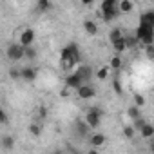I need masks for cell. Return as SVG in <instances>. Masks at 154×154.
Returning <instances> with one entry per match:
<instances>
[{
    "label": "cell",
    "mask_w": 154,
    "mask_h": 154,
    "mask_svg": "<svg viewBox=\"0 0 154 154\" xmlns=\"http://www.w3.org/2000/svg\"><path fill=\"white\" fill-rule=\"evenodd\" d=\"M82 60V54H80V49L76 44H69L62 49L60 53V63H62V69L63 71H74V65Z\"/></svg>",
    "instance_id": "1"
},
{
    "label": "cell",
    "mask_w": 154,
    "mask_h": 154,
    "mask_svg": "<svg viewBox=\"0 0 154 154\" xmlns=\"http://www.w3.org/2000/svg\"><path fill=\"white\" fill-rule=\"evenodd\" d=\"M102 116H103V112H102L98 107H93V109H89V111L85 112L84 122L89 125V129H98V127L102 125Z\"/></svg>",
    "instance_id": "2"
},
{
    "label": "cell",
    "mask_w": 154,
    "mask_h": 154,
    "mask_svg": "<svg viewBox=\"0 0 154 154\" xmlns=\"http://www.w3.org/2000/svg\"><path fill=\"white\" fill-rule=\"evenodd\" d=\"M6 54L11 62H18V60H24L26 58V47L20 45L18 42L17 44H9L8 49H6Z\"/></svg>",
    "instance_id": "3"
},
{
    "label": "cell",
    "mask_w": 154,
    "mask_h": 154,
    "mask_svg": "<svg viewBox=\"0 0 154 154\" xmlns=\"http://www.w3.org/2000/svg\"><path fill=\"white\" fill-rule=\"evenodd\" d=\"M84 85H85V82L78 76V72H76V71H72V72H69V74L65 76V87H67V89L78 91V89L84 87Z\"/></svg>",
    "instance_id": "4"
},
{
    "label": "cell",
    "mask_w": 154,
    "mask_h": 154,
    "mask_svg": "<svg viewBox=\"0 0 154 154\" xmlns=\"http://www.w3.org/2000/svg\"><path fill=\"white\" fill-rule=\"evenodd\" d=\"M35 38H36L35 29L26 27V29H22V33H20V36H18V44H20V45H24V47H33Z\"/></svg>",
    "instance_id": "5"
},
{
    "label": "cell",
    "mask_w": 154,
    "mask_h": 154,
    "mask_svg": "<svg viewBox=\"0 0 154 154\" xmlns=\"http://www.w3.org/2000/svg\"><path fill=\"white\" fill-rule=\"evenodd\" d=\"M76 94H78L80 100H93V98L96 96V89H94V85L85 84L84 87H80L78 91H76Z\"/></svg>",
    "instance_id": "6"
},
{
    "label": "cell",
    "mask_w": 154,
    "mask_h": 154,
    "mask_svg": "<svg viewBox=\"0 0 154 154\" xmlns=\"http://www.w3.org/2000/svg\"><path fill=\"white\" fill-rule=\"evenodd\" d=\"M140 24L145 26V27H150L154 29V11H145L140 15Z\"/></svg>",
    "instance_id": "7"
},
{
    "label": "cell",
    "mask_w": 154,
    "mask_h": 154,
    "mask_svg": "<svg viewBox=\"0 0 154 154\" xmlns=\"http://www.w3.org/2000/svg\"><path fill=\"white\" fill-rule=\"evenodd\" d=\"M89 141H91L93 149H100V147L105 145V136H103L102 132H93L91 138H89Z\"/></svg>",
    "instance_id": "8"
},
{
    "label": "cell",
    "mask_w": 154,
    "mask_h": 154,
    "mask_svg": "<svg viewBox=\"0 0 154 154\" xmlns=\"http://www.w3.org/2000/svg\"><path fill=\"white\" fill-rule=\"evenodd\" d=\"M134 9V2L132 0H118V11L120 15H127Z\"/></svg>",
    "instance_id": "9"
},
{
    "label": "cell",
    "mask_w": 154,
    "mask_h": 154,
    "mask_svg": "<svg viewBox=\"0 0 154 154\" xmlns=\"http://www.w3.org/2000/svg\"><path fill=\"white\" fill-rule=\"evenodd\" d=\"M20 71H22V78H24L26 82H33V80L36 78V74H38L36 69H35V67H29V65L24 67V69H20Z\"/></svg>",
    "instance_id": "10"
},
{
    "label": "cell",
    "mask_w": 154,
    "mask_h": 154,
    "mask_svg": "<svg viewBox=\"0 0 154 154\" xmlns=\"http://www.w3.org/2000/svg\"><path fill=\"white\" fill-rule=\"evenodd\" d=\"M84 31H85L87 35H91V36H94V35L98 33V24H96L94 20H91V18H87V20L84 22Z\"/></svg>",
    "instance_id": "11"
},
{
    "label": "cell",
    "mask_w": 154,
    "mask_h": 154,
    "mask_svg": "<svg viewBox=\"0 0 154 154\" xmlns=\"http://www.w3.org/2000/svg\"><path fill=\"white\" fill-rule=\"evenodd\" d=\"M76 72H78V76H80V78H82L85 84H87V80L93 76V69H91L89 65H82L80 69H76Z\"/></svg>",
    "instance_id": "12"
},
{
    "label": "cell",
    "mask_w": 154,
    "mask_h": 154,
    "mask_svg": "<svg viewBox=\"0 0 154 154\" xmlns=\"http://www.w3.org/2000/svg\"><path fill=\"white\" fill-rule=\"evenodd\" d=\"M112 9H118L116 0H103L100 4V13H107V11H112Z\"/></svg>",
    "instance_id": "13"
},
{
    "label": "cell",
    "mask_w": 154,
    "mask_h": 154,
    "mask_svg": "<svg viewBox=\"0 0 154 154\" xmlns=\"http://www.w3.org/2000/svg\"><path fill=\"white\" fill-rule=\"evenodd\" d=\"M140 136H141L143 140L152 138V136H154V125H152V123H145V125L140 129Z\"/></svg>",
    "instance_id": "14"
},
{
    "label": "cell",
    "mask_w": 154,
    "mask_h": 154,
    "mask_svg": "<svg viewBox=\"0 0 154 154\" xmlns=\"http://www.w3.org/2000/svg\"><path fill=\"white\" fill-rule=\"evenodd\" d=\"M112 49H114V53H116V54L125 53V51H127V40H125V36H123V38H120V40H116V42L112 44Z\"/></svg>",
    "instance_id": "15"
},
{
    "label": "cell",
    "mask_w": 154,
    "mask_h": 154,
    "mask_svg": "<svg viewBox=\"0 0 154 154\" xmlns=\"http://www.w3.org/2000/svg\"><path fill=\"white\" fill-rule=\"evenodd\" d=\"M102 18H103V22H107V24H111V22H114L118 17H120V11L118 9H112V11H107V13H102L100 15Z\"/></svg>",
    "instance_id": "16"
},
{
    "label": "cell",
    "mask_w": 154,
    "mask_h": 154,
    "mask_svg": "<svg viewBox=\"0 0 154 154\" xmlns=\"http://www.w3.org/2000/svg\"><path fill=\"white\" fill-rule=\"evenodd\" d=\"M127 114H129V118H131V120H134V122H136V120H140V118H143V116H141V109H140V107H136V105H131V107L127 109Z\"/></svg>",
    "instance_id": "17"
},
{
    "label": "cell",
    "mask_w": 154,
    "mask_h": 154,
    "mask_svg": "<svg viewBox=\"0 0 154 154\" xmlns=\"http://www.w3.org/2000/svg\"><path fill=\"white\" fill-rule=\"evenodd\" d=\"M109 74H111V67H109V65H103V67H100V69L96 71L94 76H96L98 80H107V78H109Z\"/></svg>",
    "instance_id": "18"
},
{
    "label": "cell",
    "mask_w": 154,
    "mask_h": 154,
    "mask_svg": "<svg viewBox=\"0 0 154 154\" xmlns=\"http://www.w3.org/2000/svg\"><path fill=\"white\" fill-rule=\"evenodd\" d=\"M120 38H123L122 29H120V27H112V29L109 31V42H111V44H114V42H116V40H120Z\"/></svg>",
    "instance_id": "19"
},
{
    "label": "cell",
    "mask_w": 154,
    "mask_h": 154,
    "mask_svg": "<svg viewBox=\"0 0 154 154\" xmlns=\"http://www.w3.org/2000/svg\"><path fill=\"white\" fill-rule=\"evenodd\" d=\"M122 65H123V58H122L120 54H114V56L111 58V62H109V67H111V69H116V71H120Z\"/></svg>",
    "instance_id": "20"
},
{
    "label": "cell",
    "mask_w": 154,
    "mask_h": 154,
    "mask_svg": "<svg viewBox=\"0 0 154 154\" xmlns=\"http://www.w3.org/2000/svg\"><path fill=\"white\" fill-rule=\"evenodd\" d=\"M13 145H15V138L9 136V134H4L2 136V147H4V150H11Z\"/></svg>",
    "instance_id": "21"
},
{
    "label": "cell",
    "mask_w": 154,
    "mask_h": 154,
    "mask_svg": "<svg viewBox=\"0 0 154 154\" xmlns=\"http://www.w3.org/2000/svg\"><path fill=\"white\" fill-rule=\"evenodd\" d=\"M132 100H134L132 105H136V107H140V109L145 105V96H143L141 93H134V98H132Z\"/></svg>",
    "instance_id": "22"
},
{
    "label": "cell",
    "mask_w": 154,
    "mask_h": 154,
    "mask_svg": "<svg viewBox=\"0 0 154 154\" xmlns=\"http://www.w3.org/2000/svg\"><path fill=\"white\" fill-rule=\"evenodd\" d=\"M27 131H29V132H31L33 136H40V134H42V127H40L38 123H29Z\"/></svg>",
    "instance_id": "23"
},
{
    "label": "cell",
    "mask_w": 154,
    "mask_h": 154,
    "mask_svg": "<svg viewBox=\"0 0 154 154\" xmlns=\"http://www.w3.org/2000/svg\"><path fill=\"white\" fill-rule=\"evenodd\" d=\"M134 134H136V129L132 127V123H131V125H125V127H123V136H125V138H132Z\"/></svg>",
    "instance_id": "24"
},
{
    "label": "cell",
    "mask_w": 154,
    "mask_h": 154,
    "mask_svg": "<svg viewBox=\"0 0 154 154\" xmlns=\"http://www.w3.org/2000/svg\"><path fill=\"white\" fill-rule=\"evenodd\" d=\"M51 8H53V4L49 2V0H38V9L40 11H47Z\"/></svg>",
    "instance_id": "25"
},
{
    "label": "cell",
    "mask_w": 154,
    "mask_h": 154,
    "mask_svg": "<svg viewBox=\"0 0 154 154\" xmlns=\"http://www.w3.org/2000/svg\"><path fill=\"white\" fill-rule=\"evenodd\" d=\"M36 54H38V53H36L35 47H26V58H27V60H35Z\"/></svg>",
    "instance_id": "26"
},
{
    "label": "cell",
    "mask_w": 154,
    "mask_h": 154,
    "mask_svg": "<svg viewBox=\"0 0 154 154\" xmlns=\"http://www.w3.org/2000/svg\"><path fill=\"white\" fill-rule=\"evenodd\" d=\"M112 89H114V93H116V94H120V96L123 94V87H122V82H120L118 78L112 82Z\"/></svg>",
    "instance_id": "27"
},
{
    "label": "cell",
    "mask_w": 154,
    "mask_h": 154,
    "mask_svg": "<svg viewBox=\"0 0 154 154\" xmlns=\"http://www.w3.org/2000/svg\"><path fill=\"white\" fill-rule=\"evenodd\" d=\"M143 51H145V58L154 60V45H149V47H145Z\"/></svg>",
    "instance_id": "28"
},
{
    "label": "cell",
    "mask_w": 154,
    "mask_h": 154,
    "mask_svg": "<svg viewBox=\"0 0 154 154\" xmlns=\"http://www.w3.org/2000/svg\"><path fill=\"white\" fill-rule=\"evenodd\" d=\"M145 123H147V122H145V118H140V120H136V122H134V123H132V127H134V129H138V131H140V129H141V127H143V125H145Z\"/></svg>",
    "instance_id": "29"
},
{
    "label": "cell",
    "mask_w": 154,
    "mask_h": 154,
    "mask_svg": "<svg viewBox=\"0 0 154 154\" xmlns=\"http://www.w3.org/2000/svg\"><path fill=\"white\" fill-rule=\"evenodd\" d=\"M0 122H2V125L8 123V112L6 111H0Z\"/></svg>",
    "instance_id": "30"
},
{
    "label": "cell",
    "mask_w": 154,
    "mask_h": 154,
    "mask_svg": "<svg viewBox=\"0 0 154 154\" xmlns=\"http://www.w3.org/2000/svg\"><path fill=\"white\" fill-rule=\"evenodd\" d=\"M47 116V109L45 107H40V118H45Z\"/></svg>",
    "instance_id": "31"
},
{
    "label": "cell",
    "mask_w": 154,
    "mask_h": 154,
    "mask_svg": "<svg viewBox=\"0 0 154 154\" xmlns=\"http://www.w3.org/2000/svg\"><path fill=\"white\" fill-rule=\"evenodd\" d=\"M85 154H100V152H98V149H89Z\"/></svg>",
    "instance_id": "32"
},
{
    "label": "cell",
    "mask_w": 154,
    "mask_h": 154,
    "mask_svg": "<svg viewBox=\"0 0 154 154\" xmlns=\"http://www.w3.org/2000/svg\"><path fill=\"white\" fill-rule=\"evenodd\" d=\"M149 149H150V152L154 154V141H150V147H149Z\"/></svg>",
    "instance_id": "33"
}]
</instances>
